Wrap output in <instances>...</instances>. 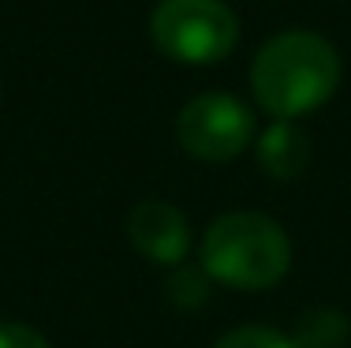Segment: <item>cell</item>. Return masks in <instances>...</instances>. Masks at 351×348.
Returning <instances> with one entry per match:
<instances>
[{"mask_svg":"<svg viewBox=\"0 0 351 348\" xmlns=\"http://www.w3.org/2000/svg\"><path fill=\"white\" fill-rule=\"evenodd\" d=\"M348 341V318L337 308H311L299 314L291 345L295 348H340Z\"/></svg>","mask_w":351,"mask_h":348,"instance_id":"cell-7","label":"cell"},{"mask_svg":"<svg viewBox=\"0 0 351 348\" xmlns=\"http://www.w3.org/2000/svg\"><path fill=\"white\" fill-rule=\"evenodd\" d=\"M128 240L149 262L176 266V262L191 251V225L176 206L161 202V198H149V202H138L135 210H131Z\"/></svg>","mask_w":351,"mask_h":348,"instance_id":"cell-5","label":"cell"},{"mask_svg":"<svg viewBox=\"0 0 351 348\" xmlns=\"http://www.w3.org/2000/svg\"><path fill=\"white\" fill-rule=\"evenodd\" d=\"M176 143L198 161H232L254 143V113L232 94H198L176 116Z\"/></svg>","mask_w":351,"mask_h":348,"instance_id":"cell-4","label":"cell"},{"mask_svg":"<svg viewBox=\"0 0 351 348\" xmlns=\"http://www.w3.org/2000/svg\"><path fill=\"white\" fill-rule=\"evenodd\" d=\"M0 348H53L34 326L23 322H0Z\"/></svg>","mask_w":351,"mask_h":348,"instance_id":"cell-10","label":"cell"},{"mask_svg":"<svg viewBox=\"0 0 351 348\" xmlns=\"http://www.w3.org/2000/svg\"><path fill=\"white\" fill-rule=\"evenodd\" d=\"M340 86V56L322 34L284 30L258 49L250 64V90L277 120H295L322 109Z\"/></svg>","mask_w":351,"mask_h":348,"instance_id":"cell-1","label":"cell"},{"mask_svg":"<svg viewBox=\"0 0 351 348\" xmlns=\"http://www.w3.org/2000/svg\"><path fill=\"white\" fill-rule=\"evenodd\" d=\"M291 266V244L273 218L265 213H221L202 240V270L217 285L239 292L273 288Z\"/></svg>","mask_w":351,"mask_h":348,"instance_id":"cell-2","label":"cell"},{"mask_svg":"<svg viewBox=\"0 0 351 348\" xmlns=\"http://www.w3.org/2000/svg\"><path fill=\"white\" fill-rule=\"evenodd\" d=\"M165 292H169V300L176 303V308H198V303L210 296V285H206V277L202 273H195V270H180V273H172L169 277V285H165Z\"/></svg>","mask_w":351,"mask_h":348,"instance_id":"cell-9","label":"cell"},{"mask_svg":"<svg viewBox=\"0 0 351 348\" xmlns=\"http://www.w3.org/2000/svg\"><path fill=\"white\" fill-rule=\"evenodd\" d=\"M213 348H295L291 337H284L280 329L269 326H239L232 334H224Z\"/></svg>","mask_w":351,"mask_h":348,"instance_id":"cell-8","label":"cell"},{"mask_svg":"<svg viewBox=\"0 0 351 348\" xmlns=\"http://www.w3.org/2000/svg\"><path fill=\"white\" fill-rule=\"evenodd\" d=\"M149 38L169 60L217 64L236 49L239 19L224 0H161L149 15Z\"/></svg>","mask_w":351,"mask_h":348,"instance_id":"cell-3","label":"cell"},{"mask_svg":"<svg viewBox=\"0 0 351 348\" xmlns=\"http://www.w3.org/2000/svg\"><path fill=\"white\" fill-rule=\"evenodd\" d=\"M258 154V169L277 184H291L306 172L311 165V139L303 128H295L291 120H273L269 128L258 135L254 143Z\"/></svg>","mask_w":351,"mask_h":348,"instance_id":"cell-6","label":"cell"}]
</instances>
